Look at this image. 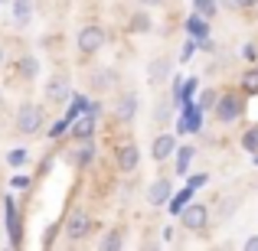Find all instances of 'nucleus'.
I'll return each instance as SVG.
<instances>
[{"label": "nucleus", "instance_id": "4be33fe9", "mask_svg": "<svg viewBox=\"0 0 258 251\" xmlns=\"http://www.w3.org/2000/svg\"><path fill=\"white\" fill-rule=\"evenodd\" d=\"M242 92H245V95H258V69H245V72H242Z\"/></svg>", "mask_w": 258, "mask_h": 251}, {"label": "nucleus", "instance_id": "f3484780", "mask_svg": "<svg viewBox=\"0 0 258 251\" xmlns=\"http://www.w3.org/2000/svg\"><path fill=\"white\" fill-rule=\"evenodd\" d=\"M114 78H118V75H114L111 69H98V72H92V88H95V92H105V88L114 85Z\"/></svg>", "mask_w": 258, "mask_h": 251}, {"label": "nucleus", "instance_id": "0eeeda50", "mask_svg": "<svg viewBox=\"0 0 258 251\" xmlns=\"http://www.w3.org/2000/svg\"><path fill=\"white\" fill-rule=\"evenodd\" d=\"M138 108H141V98H138V92H124V95L118 98V105H114V118H118L121 124H127V121H134Z\"/></svg>", "mask_w": 258, "mask_h": 251}, {"label": "nucleus", "instance_id": "c756f323", "mask_svg": "<svg viewBox=\"0 0 258 251\" xmlns=\"http://www.w3.org/2000/svg\"><path fill=\"white\" fill-rule=\"evenodd\" d=\"M206 180H209L206 173H196V176H189V186H193V189H200V186H206Z\"/></svg>", "mask_w": 258, "mask_h": 251}, {"label": "nucleus", "instance_id": "58836bf2", "mask_svg": "<svg viewBox=\"0 0 258 251\" xmlns=\"http://www.w3.org/2000/svg\"><path fill=\"white\" fill-rule=\"evenodd\" d=\"M0 101H4V92H0Z\"/></svg>", "mask_w": 258, "mask_h": 251}, {"label": "nucleus", "instance_id": "b1692460", "mask_svg": "<svg viewBox=\"0 0 258 251\" xmlns=\"http://www.w3.org/2000/svg\"><path fill=\"white\" fill-rule=\"evenodd\" d=\"M189 202H193V186H186V189H183V193H180V196H176V199H173V206H170V209H173L176 215H180L183 209L189 206Z\"/></svg>", "mask_w": 258, "mask_h": 251}, {"label": "nucleus", "instance_id": "4c0bfd02", "mask_svg": "<svg viewBox=\"0 0 258 251\" xmlns=\"http://www.w3.org/2000/svg\"><path fill=\"white\" fill-rule=\"evenodd\" d=\"M0 62H4V49H0Z\"/></svg>", "mask_w": 258, "mask_h": 251}, {"label": "nucleus", "instance_id": "9d476101", "mask_svg": "<svg viewBox=\"0 0 258 251\" xmlns=\"http://www.w3.org/2000/svg\"><path fill=\"white\" fill-rule=\"evenodd\" d=\"M176 153V140H173V134H160L157 140H154V147H151V157L157 160V163H164V160H170Z\"/></svg>", "mask_w": 258, "mask_h": 251}, {"label": "nucleus", "instance_id": "aec40b11", "mask_svg": "<svg viewBox=\"0 0 258 251\" xmlns=\"http://www.w3.org/2000/svg\"><path fill=\"white\" fill-rule=\"evenodd\" d=\"M193 157H196L193 147H180V150H176V173H180V176H186V170H189V163H193Z\"/></svg>", "mask_w": 258, "mask_h": 251}, {"label": "nucleus", "instance_id": "4468645a", "mask_svg": "<svg viewBox=\"0 0 258 251\" xmlns=\"http://www.w3.org/2000/svg\"><path fill=\"white\" fill-rule=\"evenodd\" d=\"M186 33H189L193 39H206V36H209V23H206V17H203L200 10H193V13L186 17Z\"/></svg>", "mask_w": 258, "mask_h": 251}, {"label": "nucleus", "instance_id": "412c9836", "mask_svg": "<svg viewBox=\"0 0 258 251\" xmlns=\"http://www.w3.org/2000/svg\"><path fill=\"white\" fill-rule=\"evenodd\" d=\"M7 206V219H10V235H13V245H20V222H17V209H13V199H4Z\"/></svg>", "mask_w": 258, "mask_h": 251}, {"label": "nucleus", "instance_id": "72a5a7b5", "mask_svg": "<svg viewBox=\"0 0 258 251\" xmlns=\"http://www.w3.org/2000/svg\"><path fill=\"white\" fill-rule=\"evenodd\" d=\"M245 251H258V235H252V238L245 241Z\"/></svg>", "mask_w": 258, "mask_h": 251}, {"label": "nucleus", "instance_id": "cd10ccee", "mask_svg": "<svg viewBox=\"0 0 258 251\" xmlns=\"http://www.w3.org/2000/svg\"><path fill=\"white\" fill-rule=\"evenodd\" d=\"M216 101H219V95H216V92H203V95H200V111L216 108Z\"/></svg>", "mask_w": 258, "mask_h": 251}, {"label": "nucleus", "instance_id": "39448f33", "mask_svg": "<svg viewBox=\"0 0 258 251\" xmlns=\"http://www.w3.org/2000/svg\"><path fill=\"white\" fill-rule=\"evenodd\" d=\"M180 222H183L186 232H203V228L209 225V209L203 206V202H189V206L180 212Z\"/></svg>", "mask_w": 258, "mask_h": 251}, {"label": "nucleus", "instance_id": "f03ea898", "mask_svg": "<svg viewBox=\"0 0 258 251\" xmlns=\"http://www.w3.org/2000/svg\"><path fill=\"white\" fill-rule=\"evenodd\" d=\"M62 232H66V238H69L72 245H79V241L88 238V232H92V219H88L85 209H72L69 219H66V225H62Z\"/></svg>", "mask_w": 258, "mask_h": 251}, {"label": "nucleus", "instance_id": "7ed1b4c3", "mask_svg": "<svg viewBox=\"0 0 258 251\" xmlns=\"http://www.w3.org/2000/svg\"><path fill=\"white\" fill-rule=\"evenodd\" d=\"M39 127H43V108L33 105V101L20 105V111H17V131L20 134H36Z\"/></svg>", "mask_w": 258, "mask_h": 251}, {"label": "nucleus", "instance_id": "6ab92c4d", "mask_svg": "<svg viewBox=\"0 0 258 251\" xmlns=\"http://www.w3.org/2000/svg\"><path fill=\"white\" fill-rule=\"evenodd\" d=\"M17 72L23 78H36L39 75V59L36 56H23V59H20V65H17Z\"/></svg>", "mask_w": 258, "mask_h": 251}, {"label": "nucleus", "instance_id": "5701e85b", "mask_svg": "<svg viewBox=\"0 0 258 251\" xmlns=\"http://www.w3.org/2000/svg\"><path fill=\"white\" fill-rule=\"evenodd\" d=\"M235 206H239V199L235 196H226V199L219 202V209H216V222H222V219H229V215L235 212Z\"/></svg>", "mask_w": 258, "mask_h": 251}, {"label": "nucleus", "instance_id": "2f4dec72", "mask_svg": "<svg viewBox=\"0 0 258 251\" xmlns=\"http://www.w3.org/2000/svg\"><path fill=\"white\" fill-rule=\"evenodd\" d=\"M200 49H206V52H213V49H216V43H213V39H209V36H206V39H200Z\"/></svg>", "mask_w": 258, "mask_h": 251}, {"label": "nucleus", "instance_id": "c9c22d12", "mask_svg": "<svg viewBox=\"0 0 258 251\" xmlns=\"http://www.w3.org/2000/svg\"><path fill=\"white\" fill-rule=\"evenodd\" d=\"M144 7H160V4H167V0H141Z\"/></svg>", "mask_w": 258, "mask_h": 251}, {"label": "nucleus", "instance_id": "7c9ffc66", "mask_svg": "<svg viewBox=\"0 0 258 251\" xmlns=\"http://www.w3.org/2000/svg\"><path fill=\"white\" fill-rule=\"evenodd\" d=\"M242 56H245V59H248V62H255V59H258V49H255V46H252V43H248V46H245V49H242Z\"/></svg>", "mask_w": 258, "mask_h": 251}, {"label": "nucleus", "instance_id": "a211bd4d", "mask_svg": "<svg viewBox=\"0 0 258 251\" xmlns=\"http://www.w3.org/2000/svg\"><path fill=\"white\" fill-rule=\"evenodd\" d=\"M92 160H95V144H92V140H79L76 163H79V166H92Z\"/></svg>", "mask_w": 258, "mask_h": 251}, {"label": "nucleus", "instance_id": "ea45409f", "mask_svg": "<svg viewBox=\"0 0 258 251\" xmlns=\"http://www.w3.org/2000/svg\"><path fill=\"white\" fill-rule=\"evenodd\" d=\"M0 4H7V0H0Z\"/></svg>", "mask_w": 258, "mask_h": 251}, {"label": "nucleus", "instance_id": "e433bc0d", "mask_svg": "<svg viewBox=\"0 0 258 251\" xmlns=\"http://www.w3.org/2000/svg\"><path fill=\"white\" fill-rule=\"evenodd\" d=\"M222 7H226V10H239V7H235V0H222Z\"/></svg>", "mask_w": 258, "mask_h": 251}, {"label": "nucleus", "instance_id": "f704fd0d", "mask_svg": "<svg viewBox=\"0 0 258 251\" xmlns=\"http://www.w3.org/2000/svg\"><path fill=\"white\" fill-rule=\"evenodd\" d=\"M258 0H235V7H239V10H245V7H255Z\"/></svg>", "mask_w": 258, "mask_h": 251}, {"label": "nucleus", "instance_id": "20e7f679", "mask_svg": "<svg viewBox=\"0 0 258 251\" xmlns=\"http://www.w3.org/2000/svg\"><path fill=\"white\" fill-rule=\"evenodd\" d=\"M239 114H242V95L239 92L219 95V101H216V118H219L222 124H232V121H239Z\"/></svg>", "mask_w": 258, "mask_h": 251}, {"label": "nucleus", "instance_id": "473e14b6", "mask_svg": "<svg viewBox=\"0 0 258 251\" xmlns=\"http://www.w3.org/2000/svg\"><path fill=\"white\" fill-rule=\"evenodd\" d=\"M13 186H20V189L30 186V176H13Z\"/></svg>", "mask_w": 258, "mask_h": 251}, {"label": "nucleus", "instance_id": "ddd939ff", "mask_svg": "<svg viewBox=\"0 0 258 251\" xmlns=\"http://www.w3.org/2000/svg\"><path fill=\"white\" fill-rule=\"evenodd\" d=\"M33 20V0H13V26L26 30Z\"/></svg>", "mask_w": 258, "mask_h": 251}, {"label": "nucleus", "instance_id": "c85d7f7f", "mask_svg": "<svg viewBox=\"0 0 258 251\" xmlns=\"http://www.w3.org/2000/svg\"><path fill=\"white\" fill-rule=\"evenodd\" d=\"M196 49H200V46H196V39H186V43H183V52H180V62H189Z\"/></svg>", "mask_w": 258, "mask_h": 251}, {"label": "nucleus", "instance_id": "bb28decb", "mask_svg": "<svg viewBox=\"0 0 258 251\" xmlns=\"http://www.w3.org/2000/svg\"><path fill=\"white\" fill-rule=\"evenodd\" d=\"M26 160H30V153H26L23 147H17V150H10V157H7V163H10V166H23Z\"/></svg>", "mask_w": 258, "mask_h": 251}, {"label": "nucleus", "instance_id": "2eb2a0df", "mask_svg": "<svg viewBox=\"0 0 258 251\" xmlns=\"http://www.w3.org/2000/svg\"><path fill=\"white\" fill-rule=\"evenodd\" d=\"M151 30H154V20L147 17L144 10L131 13V20H127V33H151Z\"/></svg>", "mask_w": 258, "mask_h": 251}, {"label": "nucleus", "instance_id": "f257e3e1", "mask_svg": "<svg viewBox=\"0 0 258 251\" xmlns=\"http://www.w3.org/2000/svg\"><path fill=\"white\" fill-rule=\"evenodd\" d=\"M105 43H108V33H105V26H98V23L82 26V30H79V36H76V46H79V52H82V56H95V52H98Z\"/></svg>", "mask_w": 258, "mask_h": 251}, {"label": "nucleus", "instance_id": "393cba45", "mask_svg": "<svg viewBox=\"0 0 258 251\" xmlns=\"http://www.w3.org/2000/svg\"><path fill=\"white\" fill-rule=\"evenodd\" d=\"M193 7H196V10H200L206 20H213L216 10H219V4H216V0H193Z\"/></svg>", "mask_w": 258, "mask_h": 251}, {"label": "nucleus", "instance_id": "423d86ee", "mask_svg": "<svg viewBox=\"0 0 258 251\" xmlns=\"http://www.w3.org/2000/svg\"><path fill=\"white\" fill-rule=\"evenodd\" d=\"M170 72H173V59L170 56H157V59H151V62H147V82H151V85H160V82H167V78H170Z\"/></svg>", "mask_w": 258, "mask_h": 251}, {"label": "nucleus", "instance_id": "1a4fd4ad", "mask_svg": "<svg viewBox=\"0 0 258 251\" xmlns=\"http://www.w3.org/2000/svg\"><path fill=\"white\" fill-rule=\"evenodd\" d=\"M46 101H52V105H66L69 101V78L66 75H56L49 85H46Z\"/></svg>", "mask_w": 258, "mask_h": 251}, {"label": "nucleus", "instance_id": "9b49d317", "mask_svg": "<svg viewBox=\"0 0 258 251\" xmlns=\"http://www.w3.org/2000/svg\"><path fill=\"white\" fill-rule=\"evenodd\" d=\"M92 134H95V111L79 114V118L72 121V137L76 140H92Z\"/></svg>", "mask_w": 258, "mask_h": 251}, {"label": "nucleus", "instance_id": "f8f14e48", "mask_svg": "<svg viewBox=\"0 0 258 251\" xmlns=\"http://www.w3.org/2000/svg\"><path fill=\"white\" fill-rule=\"evenodd\" d=\"M170 193H173L170 180H154V186L147 189V206H164L170 199Z\"/></svg>", "mask_w": 258, "mask_h": 251}, {"label": "nucleus", "instance_id": "dca6fc26", "mask_svg": "<svg viewBox=\"0 0 258 251\" xmlns=\"http://www.w3.org/2000/svg\"><path fill=\"white\" fill-rule=\"evenodd\" d=\"M98 248L101 251H118V248H124V235H121V228H111V232L101 235Z\"/></svg>", "mask_w": 258, "mask_h": 251}, {"label": "nucleus", "instance_id": "a878e982", "mask_svg": "<svg viewBox=\"0 0 258 251\" xmlns=\"http://www.w3.org/2000/svg\"><path fill=\"white\" fill-rule=\"evenodd\" d=\"M242 147H245L248 153L258 150V127H248V131H245V137H242Z\"/></svg>", "mask_w": 258, "mask_h": 251}, {"label": "nucleus", "instance_id": "6e6552de", "mask_svg": "<svg viewBox=\"0 0 258 251\" xmlns=\"http://www.w3.org/2000/svg\"><path fill=\"white\" fill-rule=\"evenodd\" d=\"M141 163V150H138V144H121L118 147V170L121 173H134Z\"/></svg>", "mask_w": 258, "mask_h": 251}]
</instances>
